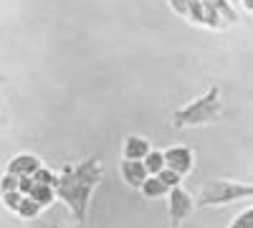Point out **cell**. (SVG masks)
I'll return each instance as SVG.
<instances>
[{
	"label": "cell",
	"instance_id": "obj_1",
	"mask_svg": "<svg viewBox=\"0 0 253 228\" xmlns=\"http://www.w3.org/2000/svg\"><path fill=\"white\" fill-rule=\"evenodd\" d=\"M101 178H104V168H101L99 157H86L76 165H66L63 173L58 175V180L53 185V193L71 211L76 223L86 221L94 190L101 182Z\"/></svg>",
	"mask_w": 253,
	"mask_h": 228
},
{
	"label": "cell",
	"instance_id": "obj_6",
	"mask_svg": "<svg viewBox=\"0 0 253 228\" xmlns=\"http://www.w3.org/2000/svg\"><path fill=\"white\" fill-rule=\"evenodd\" d=\"M165 155V168H170L172 173H177L180 178H185L195 165V152L187 147V144H175V147L162 150Z\"/></svg>",
	"mask_w": 253,
	"mask_h": 228
},
{
	"label": "cell",
	"instance_id": "obj_20",
	"mask_svg": "<svg viewBox=\"0 0 253 228\" xmlns=\"http://www.w3.org/2000/svg\"><path fill=\"white\" fill-rule=\"evenodd\" d=\"M243 8H246L248 13H253V0H243Z\"/></svg>",
	"mask_w": 253,
	"mask_h": 228
},
{
	"label": "cell",
	"instance_id": "obj_12",
	"mask_svg": "<svg viewBox=\"0 0 253 228\" xmlns=\"http://www.w3.org/2000/svg\"><path fill=\"white\" fill-rule=\"evenodd\" d=\"M142 165H144L147 175H157L160 170H165V155H162V150H150L144 155Z\"/></svg>",
	"mask_w": 253,
	"mask_h": 228
},
{
	"label": "cell",
	"instance_id": "obj_22",
	"mask_svg": "<svg viewBox=\"0 0 253 228\" xmlns=\"http://www.w3.org/2000/svg\"><path fill=\"white\" fill-rule=\"evenodd\" d=\"M0 124H3V114H0Z\"/></svg>",
	"mask_w": 253,
	"mask_h": 228
},
{
	"label": "cell",
	"instance_id": "obj_19",
	"mask_svg": "<svg viewBox=\"0 0 253 228\" xmlns=\"http://www.w3.org/2000/svg\"><path fill=\"white\" fill-rule=\"evenodd\" d=\"M170 8L177 13V15H182L185 20H187V10H190V0H170Z\"/></svg>",
	"mask_w": 253,
	"mask_h": 228
},
{
	"label": "cell",
	"instance_id": "obj_5",
	"mask_svg": "<svg viewBox=\"0 0 253 228\" xmlns=\"http://www.w3.org/2000/svg\"><path fill=\"white\" fill-rule=\"evenodd\" d=\"M167 211H170V226L172 228H180L182 221H187L190 216H193L195 203L187 195V190L182 188V185H177V188H172L170 193H167Z\"/></svg>",
	"mask_w": 253,
	"mask_h": 228
},
{
	"label": "cell",
	"instance_id": "obj_16",
	"mask_svg": "<svg viewBox=\"0 0 253 228\" xmlns=\"http://www.w3.org/2000/svg\"><path fill=\"white\" fill-rule=\"evenodd\" d=\"M157 178H160V180H162V182H165V185H167V188H170V190H172V188H177V185L182 182V178H180L177 173H172L170 168L160 170V173H157Z\"/></svg>",
	"mask_w": 253,
	"mask_h": 228
},
{
	"label": "cell",
	"instance_id": "obj_15",
	"mask_svg": "<svg viewBox=\"0 0 253 228\" xmlns=\"http://www.w3.org/2000/svg\"><path fill=\"white\" fill-rule=\"evenodd\" d=\"M228 228H253V205L246 211H241L233 221L228 223Z\"/></svg>",
	"mask_w": 253,
	"mask_h": 228
},
{
	"label": "cell",
	"instance_id": "obj_14",
	"mask_svg": "<svg viewBox=\"0 0 253 228\" xmlns=\"http://www.w3.org/2000/svg\"><path fill=\"white\" fill-rule=\"evenodd\" d=\"M31 180L36 182V185H51V188H53V185H56V180H58V175H53L51 170H46L43 168V165H41V168L31 175Z\"/></svg>",
	"mask_w": 253,
	"mask_h": 228
},
{
	"label": "cell",
	"instance_id": "obj_8",
	"mask_svg": "<svg viewBox=\"0 0 253 228\" xmlns=\"http://www.w3.org/2000/svg\"><path fill=\"white\" fill-rule=\"evenodd\" d=\"M119 173H122V180L129 185V188H137V190L142 188V182L150 178L147 170H144V165H142V160H122Z\"/></svg>",
	"mask_w": 253,
	"mask_h": 228
},
{
	"label": "cell",
	"instance_id": "obj_21",
	"mask_svg": "<svg viewBox=\"0 0 253 228\" xmlns=\"http://www.w3.org/2000/svg\"><path fill=\"white\" fill-rule=\"evenodd\" d=\"M5 81H8V79H5V76H3V74H0V84H5Z\"/></svg>",
	"mask_w": 253,
	"mask_h": 228
},
{
	"label": "cell",
	"instance_id": "obj_13",
	"mask_svg": "<svg viewBox=\"0 0 253 228\" xmlns=\"http://www.w3.org/2000/svg\"><path fill=\"white\" fill-rule=\"evenodd\" d=\"M41 211H43V208H41V205L31 198V195H23V198H20V203H18V208H15V213L20 216V218H26V221H31V218H36Z\"/></svg>",
	"mask_w": 253,
	"mask_h": 228
},
{
	"label": "cell",
	"instance_id": "obj_10",
	"mask_svg": "<svg viewBox=\"0 0 253 228\" xmlns=\"http://www.w3.org/2000/svg\"><path fill=\"white\" fill-rule=\"evenodd\" d=\"M142 195L147 198V200H155V198H167V193H170V188L157 178V175H150L144 182H142Z\"/></svg>",
	"mask_w": 253,
	"mask_h": 228
},
{
	"label": "cell",
	"instance_id": "obj_7",
	"mask_svg": "<svg viewBox=\"0 0 253 228\" xmlns=\"http://www.w3.org/2000/svg\"><path fill=\"white\" fill-rule=\"evenodd\" d=\"M41 157L38 155H31V152H20L15 155L8 165H5V173L8 175H15V178H31L38 168H41Z\"/></svg>",
	"mask_w": 253,
	"mask_h": 228
},
{
	"label": "cell",
	"instance_id": "obj_18",
	"mask_svg": "<svg viewBox=\"0 0 253 228\" xmlns=\"http://www.w3.org/2000/svg\"><path fill=\"white\" fill-rule=\"evenodd\" d=\"M18 185H20V178L5 173L3 180H0V193H13V190H18Z\"/></svg>",
	"mask_w": 253,
	"mask_h": 228
},
{
	"label": "cell",
	"instance_id": "obj_11",
	"mask_svg": "<svg viewBox=\"0 0 253 228\" xmlns=\"http://www.w3.org/2000/svg\"><path fill=\"white\" fill-rule=\"evenodd\" d=\"M28 195L41 205V208H46V205H51V203L56 200V193H53L51 185H36V182H33V188H31Z\"/></svg>",
	"mask_w": 253,
	"mask_h": 228
},
{
	"label": "cell",
	"instance_id": "obj_9",
	"mask_svg": "<svg viewBox=\"0 0 253 228\" xmlns=\"http://www.w3.org/2000/svg\"><path fill=\"white\" fill-rule=\"evenodd\" d=\"M152 150V144L147 137H139V135H129L124 139V147H122V155L124 160H144V155Z\"/></svg>",
	"mask_w": 253,
	"mask_h": 228
},
{
	"label": "cell",
	"instance_id": "obj_17",
	"mask_svg": "<svg viewBox=\"0 0 253 228\" xmlns=\"http://www.w3.org/2000/svg\"><path fill=\"white\" fill-rule=\"evenodd\" d=\"M0 198H3V205H5V208L15 213V208H18L20 198H23V193H18V190H13V193H0Z\"/></svg>",
	"mask_w": 253,
	"mask_h": 228
},
{
	"label": "cell",
	"instance_id": "obj_3",
	"mask_svg": "<svg viewBox=\"0 0 253 228\" xmlns=\"http://www.w3.org/2000/svg\"><path fill=\"white\" fill-rule=\"evenodd\" d=\"M243 198H253V182L215 178V180H208L203 185L198 205L200 208H218V205H228V203H236Z\"/></svg>",
	"mask_w": 253,
	"mask_h": 228
},
{
	"label": "cell",
	"instance_id": "obj_4",
	"mask_svg": "<svg viewBox=\"0 0 253 228\" xmlns=\"http://www.w3.org/2000/svg\"><path fill=\"white\" fill-rule=\"evenodd\" d=\"M203 15H205V28L213 31H225L241 23V15L228 0H203Z\"/></svg>",
	"mask_w": 253,
	"mask_h": 228
},
{
	"label": "cell",
	"instance_id": "obj_2",
	"mask_svg": "<svg viewBox=\"0 0 253 228\" xmlns=\"http://www.w3.org/2000/svg\"><path fill=\"white\" fill-rule=\"evenodd\" d=\"M220 117H223V96H220V87L213 84L203 96L175 109L170 117V127L172 130H193V127H203V124H213Z\"/></svg>",
	"mask_w": 253,
	"mask_h": 228
}]
</instances>
